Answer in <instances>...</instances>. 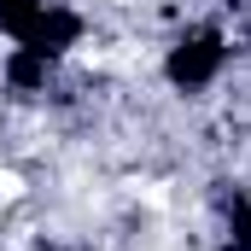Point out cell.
I'll return each mask as SVG.
<instances>
[{
  "label": "cell",
  "instance_id": "1",
  "mask_svg": "<svg viewBox=\"0 0 251 251\" xmlns=\"http://www.w3.org/2000/svg\"><path fill=\"white\" fill-rule=\"evenodd\" d=\"M222 59H228L222 35H216V29H199V35H187V41L170 53V82H176V88H204V82L222 70Z\"/></svg>",
  "mask_w": 251,
  "mask_h": 251
},
{
  "label": "cell",
  "instance_id": "2",
  "mask_svg": "<svg viewBox=\"0 0 251 251\" xmlns=\"http://www.w3.org/2000/svg\"><path fill=\"white\" fill-rule=\"evenodd\" d=\"M76 35H82V18L76 12H64V6H47L41 18H35V29H29V41L24 47H35V53H64V47H76Z\"/></svg>",
  "mask_w": 251,
  "mask_h": 251
},
{
  "label": "cell",
  "instance_id": "3",
  "mask_svg": "<svg viewBox=\"0 0 251 251\" xmlns=\"http://www.w3.org/2000/svg\"><path fill=\"white\" fill-rule=\"evenodd\" d=\"M6 82L12 88H47V53H35V47H18L12 59H6Z\"/></svg>",
  "mask_w": 251,
  "mask_h": 251
},
{
  "label": "cell",
  "instance_id": "4",
  "mask_svg": "<svg viewBox=\"0 0 251 251\" xmlns=\"http://www.w3.org/2000/svg\"><path fill=\"white\" fill-rule=\"evenodd\" d=\"M41 12H47V0H0V24H6L18 41H29V29H35Z\"/></svg>",
  "mask_w": 251,
  "mask_h": 251
},
{
  "label": "cell",
  "instance_id": "5",
  "mask_svg": "<svg viewBox=\"0 0 251 251\" xmlns=\"http://www.w3.org/2000/svg\"><path fill=\"white\" fill-rule=\"evenodd\" d=\"M234 251H251V204L234 199Z\"/></svg>",
  "mask_w": 251,
  "mask_h": 251
}]
</instances>
